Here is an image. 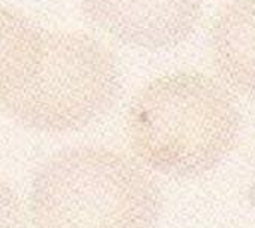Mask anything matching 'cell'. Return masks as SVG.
I'll list each match as a JSON object with an SVG mask.
<instances>
[{"mask_svg":"<svg viewBox=\"0 0 255 228\" xmlns=\"http://www.w3.org/2000/svg\"><path fill=\"white\" fill-rule=\"evenodd\" d=\"M31 228H160L163 194L137 158L106 148L55 154L27 197Z\"/></svg>","mask_w":255,"mask_h":228,"instance_id":"cell-2","label":"cell"},{"mask_svg":"<svg viewBox=\"0 0 255 228\" xmlns=\"http://www.w3.org/2000/svg\"><path fill=\"white\" fill-rule=\"evenodd\" d=\"M117 91V63L102 43L87 34L43 31L33 64L0 108L28 128L67 133L102 116Z\"/></svg>","mask_w":255,"mask_h":228,"instance_id":"cell-3","label":"cell"},{"mask_svg":"<svg viewBox=\"0 0 255 228\" xmlns=\"http://www.w3.org/2000/svg\"><path fill=\"white\" fill-rule=\"evenodd\" d=\"M42 36L43 30L27 18L0 7V106L27 75Z\"/></svg>","mask_w":255,"mask_h":228,"instance_id":"cell-6","label":"cell"},{"mask_svg":"<svg viewBox=\"0 0 255 228\" xmlns=\"http://www.w3.org/2000/svg\"><path fill=\"white\" fill-rule=\"evenodd\" d=\"M133 157L172 178L214 170L235 148L239 109L229 88L199 72H175L151 81L127 114Z\"/></svg>","mask_w":255,"mask_h":228,"instance_id":"cell-1","label":"cell"},{"mask_svg":"<svg viewBox=\"0 0 255 228\" xmlns=\"http://www.w3.org/2000/svg\"><path fill=\"white\" fill-rule=\"evenodd\" d=\"M0 228H31L27 205L19 194L0 178Z\"/></svg>","mask_w":255,"mask_h":228,"instance_id":"cell-7","label":"cell"},{"mask_svg":"<svg viewBox=\"0 0 255 228\" xmlns=\"http://www.w3.org/2000/svg\"><path fill=\"white\" fill-rule=\"evenodd\" d=\"M87 16L114 39L145 49L172 48L200 22L202 0H81Z\"/></svg>","mask_w":255,"mask_h":228,"instance_id":"cell-4","label":"cell"},{"mask_svg":"<svg viewBox=\"0 0 255 228\" xmlns=\"http://www.w3.org/2000/svg\"><path fill=\"white\" fill-rule=\"evenodd\" d=\"M211 58L221 81L255 99V0H235L215 18Z\"/></svg>","mask_w":255,"mask_h":228,"instance_id":"cell-5","label":"cell"}]
</instances>
